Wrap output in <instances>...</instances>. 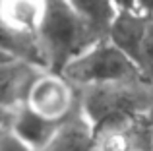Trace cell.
<instances>
[{
  "label": "cell",
  "mask_w": 153,
  "mask_h": 151,
  "mask_svg": "<svg viewBox=\"0 0 153 151\" xmlns=\"http://www.w3.org/2000/svg\"><path fill=\"white\" fill-rule=\"evenodd\" d=\"M151 23V18L138 10H118L107 33V41L122 50L132 62H138L140 47L143 43L146 31Z\"/></svg>",
  "instance_id": "obj_7"
},
{
  "label": "cell",
  "mask_w": 153,
  "mask_h": 151,
  "mask_svg": "<svg viewBox=\"0 0 153 151\" xmlns=\"http://www.w3.org/2000/svg\"><path fill=\"white\" fill-rule=\"evenodd\" d=\"M136 66L140 70V76L153 87V19H151L149 27H147V31H146L142 47H140V54H138Z\"/></svg>",
  "instance_id": "obj_13"
},
{
  "label": "cell",
  "mask_w": 153,
  "mask_h": 151,
  "mask_svg": "<svg viewBox=\"0 0 153 151\" xmlns=\"http://www.w3.org/2000/svg\"><path fill=\"white\" fill-rule=\"evenodd\" d=\"M45 68L19 58L0 62V109L16 110L27 99L29 87Z\"/></svg>",
  "instance_id": "obj_6"
},
{
  "label": "cell",
  "mask_w": 153,
  "mask_h": 151,
  "mask_svg": "<svg viewBox=\"0 0 153 151\" xmlns=\"http://www.w3.org/2000/svg\"><path fill=\"white\" fill-rule=\"evenodd\" d=\"M60 76L79 87L143 79L138 66L107 39L97 41L85 53L76 56Z\"/></svg>",
  "instance_id": "obj_3"
},
{
  "label": "cell",
  "mask_w": 153,
  "mask_h": 151,
  "mask_svg": "<svg viewBox=\"0 0 153 151\" xmlns=\"http://www.w3.org/2000/svg\"><path fill=\"white\" fill-rule=\"evenodd\" d=\"M118 10H136V0H112Z\"/></svg>",
  "instance_id": "obj_17"
},
{
  "label": "cell",
  "mask_w": 153,
  "mask_h": 151,
  "mask_svg": "<svg viewBox=\"0 0 153 151\" xmlns=\"http://www.w3.org/2000/svg\"><path fill=\"white\" fill-rule=\"evenodd\" d=\"M43 151H95L93 130L89 122L82 114L68 116L60 122L56 134Z\"/></svg>",
  "instance_id": "obj_10"
},
{
  "label": "cell",
  "mask_w": 153,
  "mask_h": 151,
  "mask_svg": "<svg viewBox=\"0 0 153 151\" xmlns=\"http://www.w3.org/2000/svg\"><path fill=\"white\" fill-rule=\"evenodd\" d=\"M45 0H0V19L14 33L37 41Z\"/></svg>",
  "instance_id": "obj_8"
},
{
  "label": "cell",
  "mask_w": 153,
  "mask_h": 151,
  "mask_svg": "<svg viewBox=\"0 0 153 151\" xmlns=\"http://www.w3.org/2000/svg\"><path fill=\"white\" fill-rule=\"evenodd\" d=\"M60 122H52L43 118L41 114L33 113L27 105H22L14 110V116L10 122V130L33 151H43L47 144L56 134Z\"/></svg>",
  "instance_id": "obj_9"
},
{
  "label": "cell",
  "mask_w": 153,
  "mask_h": 151,
  "mask_svg": "<svg viewBox=\"0 0 153 151\" xmlns=\"http://www.w3.org/2000/svg\"><path fill=\"white\" fill-rule=\"evenodd\" d=\"M83 89L79 114L91 128L108 118L153 110V87L143 79L89 85Z\"/></svg>",
  "instance_id": "obj_2"
},
{
  "label": "cell",
  "mask_w": 153,
  "mask_h": 151,
  "mask_svg": "<svg viewBox=\"0 0 153 151\" xmlns=\"http://www.w3.org/2000/svg\"><path fill=\"white\" fill-rule=\"evenodd\" d=\"M0 53L45 68L37 41H31V39H25L22 35L14 33L2 19H0Z\"/></svg>",
  "instance_id": "obj_11"
},
{
  "label": "cell",
  "mask_w": 153,
  "mask_h": 151,
  "mask_svg": "<svg viewBox=\"0 0 153 151\" xmlns=\"http://www.w3.org/2000/svg\"><path fill=\"white\" fill-rule=\"evenodd\" d=\"M76 95L70 81L60 74H52L43 70L29 87V93L23 105H27L33 113L52 122H64L72 113Z\"/></svg>",
  "instance_id": "obj_5"
},
{
  "label": "cell",
  "mask_w": 153,
  "mask_h": 151,
  "mask_svg": "<svg viewBox=\"0 0 153 151\" xmlns=\"http://www.w3.org/2000/svg\"><path fill=\"white\" fill-rule=\"evenodd\" d=\"M12 116H14V110H4V109H0V130L6 128V126H10Z\"/></svg>",
  "instance_id": "obj_16"
},
{
  "label": "cell",
  "mask_w": 153,
  "mask_h": 151,
  "mask_svg": "<svg viewBox=\"0 0 153 151\" xmlns=\"http://www.w3.org/2000/svg\"><path fill=\"white\" fill-rule=\"evenodd\" d=\"M72 8L85 19L89 25H93L97 31L107 37L114 16L118 14V8L112 0H68Z\"/></svg>",
  "instance_id": "obj_12"
},
{
  "label": "cell",
  "mask_w": 153,
  "mask_h": 151,
  "mask_svg": "<svg viewBox=\"0 0 153 151\" xmlns=\"http://www.w3.org/2000/svg\"><path fill=\"white\" fill-rule=\"evenodd\" d=\"M0 151H33L27 144H23L10 130V126L0 130Z\"/></svg>",
  "instance_id": "obj_14"
},
{
  "label": "cell",
  "mask_w": 153,
  "mask_h": 151,
  "mask_svg": "<svg viewBox=\"0 0 153 151\" xmlns=\"http://www.w3.org/2000/svg\"><path fill=\"white\" fill-rule=\"evenodd\" d=\"M107 39L85 21L68 0H45V12L37 31V45L47 72L62 70L97 41Z\"/></svg>",
  "instance_id": "obj_1"
},
{
  "label": "cell",
  "mask_w": 153,
  "mask_h": 151,
  "mask_svg": "<svg viewBox=\"0 0 153 151\" xmlns=\"http://www.w3.org/2000/svg\"><path fill=\"white\" fill-rule=\"evenodd\" d=\"M136 10L153 19V0H136Z\"/></svg>",
  "instance_id": "obj_15"
},
{
  "label": "cell",
  "mask_w": 153,
  "mask_h": 151,
  "mask_svg": "<svg viewBox=\"0 0 153 151\" xmlns=\"http://www.w3.org/2000/svg\"><path fill=\"white\" fill-rule=\"evenodd\" d=\"M91 130L95 151H153V110L108 118Z\"/></svg>",
  "instance_id": "obj_4"
}]
</instances>
